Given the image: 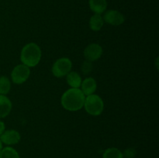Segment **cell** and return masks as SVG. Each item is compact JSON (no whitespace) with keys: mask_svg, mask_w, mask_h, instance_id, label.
Wrapping results in <instances>:
<instances>
[{"mask_svg":"<svg viewBox=\"0 0 159 158\" xmlns=\"http://www.w3.org/2000/svg\"><path fill=\"white\" fill-rule=\"evenodd\" d=\"M85 95L79 88H70L61 96V102L64 108L68 111L75 112L84 106Z\"/></svg>","mask_w":159,"mask_h":158,"instance_id":"1","label":"cell"},{"mask_svg":"<svg viewBox=\"0 0 159 158\" xmlns=\"http://www.w3.org/2000/svg\"><path fill=\"white\" fill-rule=\"evenodd\" d=\"M41 59V50L34 43H30L23 46L20 54V60L23 64L34 68L37 66Z\"/></svg>","mask_w":159,"mask_h":158,"instance_id":"2","label":"cell"},{"mask_svg":"<svg viewBox=\"0 0 159 158\" xmlns=\"http://www.w3.org/2000/svg\"><path fill=\"white\" fill-rule=\"evenodd\" d=\"M84 107L89 114L97 116L103 111L104 103L102 99L99 95L93 94L85 97Z\"/></svg>","mask_w":159,"mask_h":158,"instance_id":"3","label":"cell"},{"mask_svg":"<svg viewBox=\"0 0 159 158\" xmlns=\"http://www.w3.org/2000/svg\"><path fill=\"white\" fill-rule=\"evenodd\" d=\"M72 63L70 59L62 57L55 61L52 67V73L55 77H62L66 76L71 71Z\"/></svg>","mask_w":159,"mask_h":158,"instance_id":"4","label":"cell"},{"mask_svg":"<svg viewBox=\"0 0 159 158\" xmlns=\"http://www.w3.org/2000/svg\"><path fill=\"white\" fill-rule=\"evenodd\" d=\"M30 70L29 67L24 64H19L13 68L11 74V77L13 83L20 85L26 81L30 77Z\"/></svg>","mask_w":159,"mask_h":158,"instance_id":"5","label":"cell"},{"mask_svg":"<svg viewBox=\"0 0 159 158\" xmlns=\"http://www.w3.org/2000/svg\"><path fill=\"white\" fill-rule=\"evenodd\" d=\"M102 48L97 43H91L84 50V57L89 61H95L102 56Z\"/></svg>","mask_w":159,"mask_h":158,"instance_id":"6","label":"cell"},{"mask_svg":"<svg viewBox=\"0 0 159 158\" xmlns=\"http://www.w3.org/2000/svg\"><path fill=\"white\" fill-rule=\"evenodd\" d=\"M103 20L107 23L113 26H119L124 23V15L117 10H109L105 13L103 16Z\"/></svg>","mask_w":159,"mask_h":158,"instance_id":"7","label":"cell"},{"mask_svg":"<svg viewBox=\"0 0 159 158\" xmlns=\"http://www.w3.org/2000/svg\"><path fill=\"white\" fill-rule=\"evenodd\" d=\"M0 140L6 145H13L16 144L20 140V134L16 130L10 129L5 131L0 136Z\"/></svg>","mask_w":159,"mask_h":158,"instance_id":"8","label":"cell"},{"mask_svg":"<svg viewBox=\"0 0 159 158\" xmlns=\"http://www.w3.org/2000/svg\"><path fill=\"white\" fill-rule=\"evenodd\" d=\"M81 87H82V89L81 90L83 92V94L85 95L88 96L90 95V94H93L96 91L97 85H96V81H95L94 78H93V77H87L83 81H82Z\"/></svg>","mask_w":159,"mask_h":158,"instance_id":"9","label":"cell"},{"mask_svg":"<svg viewBox=\"0 0 159 158\" xmlns=\"http://www.w3.org/2000/svg\"><path fill=\"white\" fill-rule=\"evenodd\" d=\"M12 109V102L6 95L0 94V119L5 118Z\"/></svg>","mask_w":159,"mask_h":158,"instance_id":"10","label":"cell"},{"mask_svg":"<svg viewBox=\"0 0 159 158\" xmlns=\"http://www.w3.org/2000/svg\"><path fill=\"white\" fill-rule=\"evenodd\" d=\"M91 10L95 14H101L105 12L107 7V0H89V2Z\"/></svg>","mask_w":159,"mask_h":158,"instance_id":"11","label":"cell"},{"mask_svg":"<svg viewBox=\"0 0 159 158\" xmlns=\"http://www.w3.org/2000/svg\"><path fill=\"white\" fill-rule=\"evenodd\" d=\"M67 82L73 88H79L82 84V78L80 75L75 71H70L67 74Z\"/></svg>","mask_w":159,"mask_h":158,"instance_id":"12","label":"cell"},{"mask_svg":"<svg viewBox=\"0 0 159 158\" xmlns=\"http://www.w3.org/2000/svg\"><path fill=\"white\" fill-rule=\"evenodd\" d=\"M103 18L99 14H95L89 20V27L93 31L100 30L103 26Z\"/></svg>","mask_w":159,"mask_h":158,"instance_id":"13","label":"cell"},{"mask_svg":"<svg viewBox=\"0 0 159 158\" xmlns=\"http://www.w3.org/2000/svg\"><path fill=\"white\" fill-rule=\"evenodd\" d=\"M102 158H124L123 153L117 148L107 149L102 154Z\"/></svg>","mask_w":159,"mask_h":158,"instance_id":"14","label":"cell"},{"mask_svg":"<svg viewBox=\"0 0 159 158\" xmlns=\"http://www.w3.org/2000/svg\"><path fill=\"white\" fill-rule=\"evenodd\" d=\"M11 88V83L9 79L6 76L0 77V94L6 95L9 93Z\"/></svg>","mask_w":159,"mask_h":158,"instance_id":"15","label":"cell"},{"mask_svg":"<svg viewBox=\"0 0 159 158\" xmlns=\"http://www.w3.org/2000/svg\"><path fill=\"white\" fill-rule=\"evenodd\" d=\"M0 158H20L19 153L12 147H5L0 152Z\"/></svg>","mask_w":159,"mask_h":158,"instance_id":"16","label":"cell"},{"mask_svg":"<svg viewBox=\"0 0 159 158\" xmlns=\"http://www.w3.org/2000/svg\"><path fill=\"white\" fill-rule=\"evenodd\" d=\"M135 154H136V151L134 149H127L123 153L124 156H125L126 158H132L135 156Z\"/></svg>","mask_w":159,"mask_h":158,"instance_id":"17","label":"cell"},{"mask_svg":"<svg viewBox=\"0 0 159 158\" xmlns=\"http://www.w3.org/2000/svg\"><path fill=\"white\" fill-rule=\"evenodd\" d=\"M5 129H6V125H5L4 122L0 121V136L5 132Z\"/></svg>","mask_w":159,"mask_h":158,"instance_id":"18","label":"cell"},{"mask_svg":"<svg viewBox=\"0 0 159 158\" xmlns=\"http://www.w3.org/2000/svg\"><path fill=\"white\" fill-rule=\"evenodd\" d=\"M2 149V143L1 140H0V152H1Z\"/></svg>","mask_w":159,"mask_h":158,"instance_id":"19","label":"cell"}]
</instances>
